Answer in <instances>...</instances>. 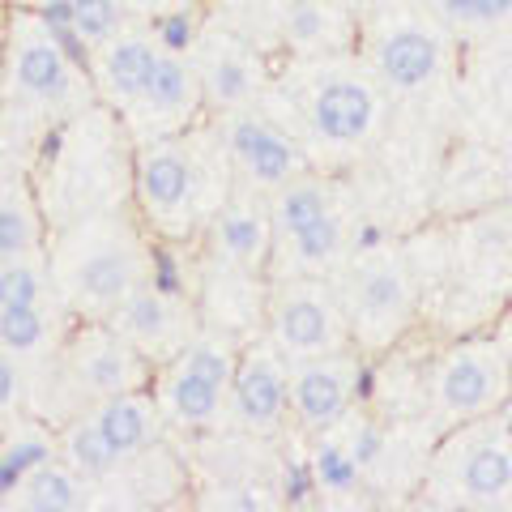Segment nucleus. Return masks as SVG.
<instances>
[{
	"label": "nucleus",
	"mask_w": 512,
	"mask_h": 512,
	"mask_svg": "<svg viewBox=\"0 0 512 512\" xmlns=\"http://www.w3.org/2000/svg\"><path fill=\"white\" fill-rule=\"evenodd\" d=\"M269 278H333L363 244L359 201L338 171H303L269 192Z\"/></svg>",
	"instance_id": "0eeeda50"
},
{
	"label": "nucleus",
	"mask_w": 512,
	"mask_h": 512,
	"mask_svg": "<svg viewBox=\"0 0 512 512\" xmlns=\"http://www.w3.org/2000/svg\"><path fill=\"white\" fill-rule=\"evenodd\" d=\"M0 508L5 512H94L99 508V491L52 448L47 457L30 461L22 474H13L0 487Z\"/></svg>",
	"instance_id": "5701e85b"
},
{
	"label": "nucleus",
	"mask_w": 512,
	"mask_h": 512,
	"mask_svg": "<svg viewBox=\"0 0 512 512\" xmlns=\"http://www.w3.org/2000/svg\"><path fill=\"white\" fill-rule=\"evenodd\" d=\"M248 338L231 329L201 325L180 355L154 367L150 393L163 414L171 440H197L210 431H227V406H231V380L239 367V350Z\"/></svg>",
	"instance_id": "9d476101"
},
{
	"label": "nucleus",
	"mask_w": 512,
	"mask_h": 512,
	"mask_svg": "<svg viewBox=\"0 0 512 512\" xmlns=\"http://www.w3.org/2000/svg\"><path fill=\"white\" fill-rule=\"evenodd\" d=\"M22 414H35V372L0 350V431L18 423Z\"/></svg>",
	"instance_id": "7c9ffc66"
},
{
	"label": "nucleus",
	"mask_w": 512,
	"mask_h": 512,
	"mask_svg": "<svg viewBox=\"0 0 512 512\" xmlns=\"http://www.w3.org/2000/svg\"><path fill=\"white\" fill-rule=\"evenodd\" d=\"M171 47V39L163 35L158 22H128L124 30H116L111 39H103L99 47L86 52V73L94 86V99L107 111L124 116L128 107L137 103V94L146 90L150 73L158 69V60Z\"/></svg>",
	"instance_id": "4be33fe9"
},
{
	"label": "nucleus",
	"mask_w": 512,
	"mask_h": 512,
	"mask_svg": "<svg viewBox=\"0 0 512 512\" xmlns=\"http://www.w3.org/2000/svg\"><path fill=\"white\" fill-rule=\"evenodd\" d=\"M35 303H64L56 291L47 248L0 261V308H35Z\"/></svg>",
	"instance_id": "c756f323"
},
{
	"label": "nucleus",
	"mask_w": 512,
	"mask_h": 512,
	"mask_svg": "<svg viewBox=\"0 0 512 512\" xmlns=\"http://www.w3.org/2000/svg\"><path fill=\"white\" fill-rule=\"evenodd\" d=\"M56 291L73 320H107L146 278L158 274L154 235L133 205L94 210L47 235Z\"/></svg>",
	"instance_id": "f03ea898"
},
{
	"label": "nucleus",
	"mask_w": 512,
	"mask_h": 512,
	"mask_svg": "<svg viewBox=\"0 0 512 512\" xmlns=\"http://www.w3.org/2000/svg\"><path fill=\"white\" fill-rule=\"evenodd\" d=\"M128 13L141 22H175V18H188V13H197L205 0H124Z\"/></svg>",
	"instance_id": "2f4dec72"
},
{
	"label": "nucleus",
	"mask_w": 512,
	"mask_h": 512,
	"mask_svg": "<svg viewBox=\"0 0 512 512\" xmlns=\"http://www.w3.org/2000/svg\"><path fill=\"white\" fill-rule=\"evenodd\" d=\"M86 56L47 9L13 5L0 22V111L35 137L94 107Z\"/></svg>",
	"instance_id": "7ed1b4c3"
},
{
	"label": "nucleus",
	"mask_w": 512,
	"mask_h": 512,
	"mask_svg": "<svg viewBox=\"0 0 512 512\" xmlns=\"http://www.w3.org/2000/svg\"><path fill=\"white\" fill-rule=\"evenodd\" d=\"M171 431L154 406L150 389H128L103 402H90L56 423V453L99 491L124 461L167 444Z\"/></svg>",
	"instance_id": "9b49d317"
},
{
	"label": "nucleus",
	"mask_w": 512,
	"mask_h": 512,
	"mask_svg": "<svg viewBox=\"0 0 512 512\" xmlns=\"http://www.w3.org/2000/svg\"><path fill=\"white\" fill-rule=\"evenodd\" d=\"M504 512H512V500H508V508H504Z\"/></svg>",
	"instance_id": "72a5a7b5"
},
{
	"label": "nucleus",
	"mask_w": 512,
	"mask_h": 512,
	"mask_svg": "<svg viewBox=\"0 0 512 512\" xmlns=\"http://www.w3.org/2000/svg\"><path fill=\"white\" fill-rule=\"evenodd\" d=\"M210 5V18L205 22H218L244 35L248 43H256L261 52L278 56V35H282V18H286V5L291 0H205Z\"/></svg>",
	"instance_id": "cd10ccee"
},
{
	"label": "nucleus",
	"mask_w": 512,
	"mask_h": 512,
	"mask_svg": "<svg viewBox=\"0 0 512 512\" xmlns=\"http://www.w3.org/2000/svg\"><path fill=\"white\" fill-rule=\"evenodd\" d=\"M512 402V359L500 342L466 338L444 346L423 380V419L440 431L491 419Z\"/></svg>",
	"instance_id": "ddd939ff"
},
{
	"label": "nucleus",
	"mask_w": 512,
	"mask_h": 512,
	"mask_svg": "<svg viewBox=\"0 0 512 512\" xmlns=\"http://www.w3.org/2000/svg\"><path fill=\"white\" fill-rule=\"evenodd\" d=\"M367 355L333 350V355H312L291 363V427L295 436L312 440L333 423H342L350 410L363 402Z\"/></svg>",
	"instance_id": "a211bd4d"
},
{
	"label": "nucleus",
	"mask_w": 512,
	"mask_h": 512,
	"mask_svg": "<svg viewBox=\"0 0 512 512\" xmlns=\"http://www.w3.org/2000/svg\"><path fill=\"white\" fill-rule=\"evenodd\" d=\"M414 495L423 508L444 512H504L512 500V427L491 414L440 431Z\"/></svg>",
	"instance_id": "1a4fd4ad"
},
{
	"label": "nucleus",
	"mask_w": 512,
	"mask_h": 512,
	"mask_svg": "<svg viewBox=\"0 0 512 512\" xmlns=\"http://www.w3.org/2000/svg\"><path fill=\"white\" fill-rule=\"evenodd\" d=\"M231 188L227 154L210 120L133 146V210L163 244L201 239Z\"/></svg>",
	"instance_id": "20e7f679"
},
{
	"label": "nucleus",
	"mask_w": 512,
	"mask_h": 512,
	"mask_svg": "<svg viewBox=\"0 0 512 512\" xmlns=\"http://www.w3.org/2000/svg\"><path fill=\"white\" fill-rule=\"evenodd\" d=\"M286 427H291V363L261 333H252L239 350V367L231 380L227 431L278 440Z\"/></svg>",
	"instance_id": "6ab92c4d"
},
{
	"label": "nucleus",
	"mask_w": 512,
	"mask_h": 512,
	"mask_svg": "<svg viewBox=\"0 0 512 512\" xmlns=\"http://www.w3.org/2000/svg\"><path fill=\"white\" fill-rule=\"evenodd\" d=\"M52 18L64 26V35L73 39V47L82 56L90 47H99L103 39H111L116 30H124L128 22H137L124 0H60L52 9Z\"/></svg>",
	"instance_id": "c85d7f7f"
},
{
	"label": "nucleus",
	"mask_w": 512,
	"mask_h": 512,
	"mask_svg": "<svg viewBox=\"0 0 512 512\" xmlns=\"http://www.w3.org/2000/svg\"><path fill=\"white\" fill-rule=\"evenodd\" d=\"M205 261L201 269L239 278H269V256H274V218L269 197L252 188H231V197L218 205L210 227L201 231Z\"/></svg>",
	"instance_id": "aec40b11"
},
{
	"label": "nucleus",
	"mask_w": 512,
	"mask_h": 512,
	"mask_svg": "<svg viewBox=\"0 0 512 512\" xmlns=\"http://www.w3.org/2000/svg\"><path fill=\"white\" fill-rule=\"evenodd\" d=\"M359 52V22L342 0H291L278 35V56Z\"/></svg>",
	"instance_id": "b1692460"
},
{
	"label": "nucleus",
	"mask_w": 512,
	"mask_h": 512,
	"mask_svg": "<svg viewBox=\"0 0 512 512\" xmlns=\"http://www.w3.org/2000/svg\"><path fill=\"white\" fill-rule=\"evenodd\" d=\"M184 52L197 69L205 116H235V111L265 107L269 86H274V56L261 52L256 43L201 18V26L188 35Z\"/></svg>",
	"instance_id": "2eb2a0df"
},
{
	"label": "nucleus",
	"mask_w": 512,
	"mask_h": 512,
	"mask_svg": "<svg viewBox=\"0 0 512 512\" xmlns=\"http://www.w3.org/2000/svg\"><path fill=\"white\" fill-rule=\"evenodd\" d=\"M359 22V56L402 107H440L461 77V43L423 0H342Z\"/></svg>",
	"instance_id": "423d86ee"
},
{
	"label": "nucleus",
	"mask_w": 512,
	"mask_h": 512,
	"mask_svg": "<svg viewBox=\"0 0 512 512\" xmlns=\"http://www.w3.org/2000/svg\"><path fill=\"white\" fill-rule=\"evenodd\" d=\"M201 120H205V99H201L197 69H192L184 47L171 43L163 60H158V69L150 73L146 90L137 94V103L120 116V124L128 128L133 146H141V141H154V137L184 133V128Z\"/></svg>",
	"instance_id": "412c9836"
},
{
	"label": "nucleus",
	"mask_w": 512,
	"mask_h": 512,
	"mask_svg": "<svg viewBox=\"0 0 512 512\" xmlns=\"http://www.w3.org/2000/svg\"><path fill=\"white\" fill-rule=\"evenodd\" d=\"M47 214L39 205L30 167H0V261L47 248Z\"/></svg>",
	"instance_id": "a878e982"
},
{
	"label": "nucleus",
	"mask_w": 512,
	"mask_h": 512,
	"mask_svg": "<svg viewBox=\"0 0 512 512\" xmlns=\"http://www.w3.org/2000/svg\"><path fill=\"white\" fill-rule=\"evenodd\" d=\"M508 197H512V175H508Z\"/></svg>",
	"instance_id": "473e14b6"
},
{
	"label": "nucleus",
	"mask_w": 512,
	"mask_h": 512,
	"mask_svg": "<svg viewBox=\"0 0 512 512\" xmlns=\"http://www.w3.org/2000/svg\"><path fill=\"white\" fill-rule=\"evenodd\" d=\"M265 107L295 133L316 171L338 175L367 163L397 120L393 94L359 52L282 56Z\"/></svg>",
	"instance_id": "f257e3e1"
},
{
	"label": "nucleus",
	"mask_w": 512,
	"mask_h": 512,
	"mask_svg": "<svg viewBox=\"0 0 512 512\" xmlns=\"http://www.w3.org/2000/svg\"><path fill=\"white\" fill-rule=\"evenodd\" d=\"M154 363L133 350L107 320H77L69 338L56 350V359L35 372V393L39 389H60V423L77 414L90 402L116 397L128 389H150Z\"/></svg>",
	"instance_id": "f8f14e48"
},
{
	"label": "nucleus",
	"mask_w": 512,
	"mask_h": 512,
	"mask_svg": "<svg viewBox=\"0 0 512 512\" xmlns=\"http://www.w3.org/2000/svg\"><path fill=\"white\" fill-rule=\"evenodd\" d=\"M30 180L52 231L94 210L133 205V137L116 111L94 103L47 133Z\"/></svg>",
	"instance_id": "39448f33"
},
{
	"label": "nucleus",
	"mask_w": 512,
	"mask_h": 512,
	"mask_svg": "<svg viewBox=\"0 0 512 512\" xmlns=\"http://www.w3.org/2000/svg\"><path fill=\"white\" fill-rule=\"evenodd\" d=\"M261 338L286 363L355 346L333 278H269Z\"/></svg>",
	"instance_id": "4468645a"
},
{
	"label": "nucleus",
	"mask_w": 512,
	"mask_h": 512,
	"mask_svg": "<svg viewBox=\"0 0 512 512\" xmlns=\"http://www.w3.org/2000/svg\"><path fill=\"white\" fill-rule=\"evenodd\" d=\"M423 5L461 43V52L512 39V0H423Z\"/></svg>",
	"instance_id": "bb28decb"
},
{
	"label": "nucleus",
	"mask_w": 512,
	"mask_h": 512,
	"mask_svg": "<svg viewBox=\"0 0 512 512\" xmlns=\"http://www.w3.org/2000/svg\"><path fill=\"white\" fill-rule=\"evenodd\" d=\"M77 325L64 303H35V308H0V350L22 359L30 372H39L56 359V350Z\"/></svg>",
	"instance_id": "393cba45"
},
{
	"label": "nucleus",
	"mask_w": 512,
	"mask_h": 512,
	"mask_svg": "<svg viewBox=\"0 0 512 512\" xmlns=\"http://www.w3.org/2000/svg\"><path fill=\"white\" fill-rule=\"evenodd\" d=\"M333 286H338L350 325V342L367 359L389 355L414 329L423 308L419 269H414V256L406 252V244H397V239L359 244L355 256L333 274Z\"/></svg>",
	"instance_id": "6e6552de"
},
{
	"label": "nucleus",
	"mask_w": 512,
	"mask_h": 512,
	"mask_svg": "<svg viewBox=\"0 0 512 512\" xmlns=\"http://www.w3.org/2000/svg\"><path fill=\"white\" fill-rule=\"evenodd\" d=\"M107 325L158 367L171 355H180V350L197 338V329L205 320L197 308V295L180 291V286H171L154 274L107 316Z\"/></svg>",
	"instance_id": "f3484780"
},
{
	"label": "nucleus",
	"mask_w": 512,
	"mask_h": 512,
	"mask_svg": "<svg viewBox=\"0 0 512 512\" xmlns=\"http://www.w3.org/2000/svg\"><path fill=\"white\" fill-rule=\"evenodd\" d=\"M205 120H210L218 133V146L227 154L235 188H252V192H265L269 197V192L282 188L286 180L312 171L295 133L269 107L235 111V116H205Z\"/></svg>",
	"instance_id": "dca6fc26"
}]
</instances>
